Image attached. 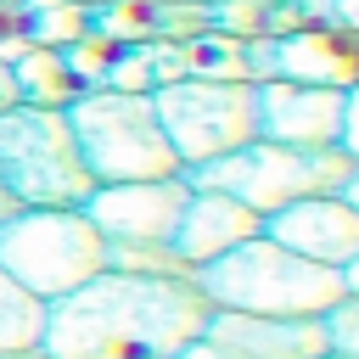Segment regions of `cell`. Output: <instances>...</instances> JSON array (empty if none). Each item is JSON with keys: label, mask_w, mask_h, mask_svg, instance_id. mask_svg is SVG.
<instances>
[{"label": "cell", "mask_w": 359, "mask_h": 359, "mask_svg": "<svg viewBox=\"0 0 359 359\" xmlns=\"http://www.w3.org/2000/svg\"><path fill=\"white\" fill-rule=\"evenodd\" d=\"M28 11V45H79L90 34L84 22V6L79 0H17Z\"/></svg>", "instance_id": "cell-18"}, {"label": "cell", "mask_w": 359, "mask_h": 359, "mask_svg": "<svg viewBox=\"0 0 359 359\" xmlns=\"http://www.w3.org/2000/svg\"><path fill=\"white\" fill-rule=\"evenodd\" d=\"M11 213H17V196H11V191H6V185H0V224H6V219H11Z\"/></svg>", "instance_id": "cell-26"}, {"label": "cell", "mask_w": 359, "mask_h": 359, "mask_svg": "<svg viewBox=\"0 0 359 359\" xmlns=\"http://www.w3.org/2000/svg\"><path fill=\"white\" fill-rule=\"evenodd\" d=\"M264 236L280 241L286 252L309 258V264H325V269H342L353 252H359V213L342 191L331 196H303V202H286L264 219Z\"/></svg>", "instance_id": "cell-9"}, {"label": "cell", "mask_w": 359, "mask_h": 359, "mask_svg": "<svg viewBox=\"0 0 359 359\" xmlns=\"http://www.w3.org/2000/svg\"><path fill=\"white\" fill-rule=\"evenodd\" d=\"M67 112V129L79 140V157L95 185L123 180H168L180 174V157L157 123L151 90H84Z\"/></svg>", "instance_id": "cell-4"}, {"label": "cell", "mask_w": 359, "mask_h": 359, "mask_svg": "<svg viewBox=\"0 0 359 359\" xmlns=\"http://www.w3.org/2000/svg\"><path fill=\"white\" fill-rule=\"evenodd\" d=\"M22 359H45V353H22Z\"/></svg>", "instance_id": "cell-30"}, {"label": "cell", "mask_w": 359, "mask_h": 359, "mask_svg": "<svg viewBox=\"0 0 359 359\" xmlns=\"http://www.w3.org/2000/svg\"><path fill=\"white\" fill-rule=\"evenodd\" d=\"M107 269L118 275H163V280H191L185 258L174 241H107Z\"/></svg>", "instance_id": "cell-19"}, {"label": "cell", "mask_w": 359, "mask_h": 359, "mask_svg": "<svg viewBox=\"0 0 359 359\" xmlns=\"http://www.w3.org/2000/svg\"><path fill=\"white\" fill-rule=\"evenodd\" d=\"M39 342H45V303L0 269V359L39 353Z\"/></svg>", "instance_id": "cell-17"}, {"label": "cell", "mask_w": 359, "mask_h": 359, "mask_svg": "<svg viewBox=\"0 0 359 359\" xmlns=\"http://www.w3.org/2000/svg\"><path fill=\"white\" fill-rule=\"evenodd\" d=\"M84 22L95 39L168 45V39L208 28V6L202 0H107V6H84Z\"/></svg>", "instance_id": "cell-14"}, {"label": "cell", "mask_w": 359, "mask_h": 359, "mask_svg": "<svg viewBox=\"0 0 359 359\" xmlns=\"http://www.w3.org/2000/svg\"><path fill=\"white\" fill-rule=\"evenodd\" d=\"M11 73H17V90H22V107H73L79 95H84V84H79V73L67 67V50H56V45H34V50H22L17 62H11Z\"/></svg>", "instance_id": "cell-16"}, {"label": "cell", "mask_w": 359, "mask_h": 359, "mask_svg": "<svg viewBox=\"0 0 359 359\" xmlns=\"http://www.w3.org/2000/svg\"><path fill=\"white\" fill-rule=\"evenodd\" d=\"M174 359H236V353H224L219 342H208V337H196V342H185Z\"/></svg>", "instance_id": "cell-22"}, {"label": "cell", "mask_w": 359, "mask_h": 359, "mask_svg": "<svg viewBox=\"0 0 359 359\" xmlns=\"http://www.w3.org/2000/svg\"><path fill=\"white\" fill-rule=\"evenodd\" d=\"M348 157H353V168H359V84H348L342 90V140H337Z\"/></svg>", "instance_id": "cell-21"}, {"label": "cell", "mask_w": 359, "mask_h": 359, "mask_svg": "<svg viewBox=\"0 0 359 359\" xmlns=\"http://www.w3.org/2000/svg\"><path fill=\"white\" fill-rule=\"evenodd\" d=\"M202 6H213V0H202Z\"/></svg>", "instance_id": "cell-32"}, {"label": "cell", "mask_w": 359, "mask_h": 359, "mask_svg": "<svg viewBox=\"0 0 359 359\" xmlns=\"http://www.w3.org/2000/svg\"><path fill=\"white\" fill-rule=\"evenodd\" d=\"M342 196H348V202H353V213H359V168L348 174V185H342Z\"/></svg>", "instance_id": "cell-27"}, {"label": "cell", "mask_w": 359, "mask_h": 359, "mask_svg": "<svg viewBox=\"0 0 359 359\" xmlns=\"http://www.w3.org/2000/svg\"><path fill=\"white\" fill-rule=\"evenodd\" d=\"M208 342H219L236 359H320L325 342V320H286V314H236V309H213L202 325Z\"/></svg>", "instance_id": "cell-11"}, {"label": "cell", "mask_w": 359, "mask_h": 359, "mask_svg": "<svg viewBox=\"0 0 359 359\" xmlns=\"http://www.w3.org/2000/svg\"><path fill=\"white\" fill-rule=\"evenodd\" d=\"M320 320H325V342H331V353H348V359H359V297H342V303H331Z\"/></svg>", "instance_id": "cell-20"}, {"label": "cell", "mask_w": 359, "mask_h": 359, "mask_svg": "<svg viewBox=\"0 0 359 359\" xmlns=\"http://www.w3.org/2000/svg\"><path fill=\"white\" fill-rule=\"evenodd\" d=\"M157 123L180 157V168H196L208 157H224L247 140H258V84H219V79H174L151 90Z\"/></svg>", "instance_id": "cell-7"}, {"label": "cell", "mask_w": 359, "mask_h": 359, "mask_svg": "<svg viewBox=\"0 0 359 359\" xmlns=\"http://www.w3.org/2000/svg\"><path fill=\"white\" fill-rule=\"evenodd\" d=\"M191 191H224L241 208H252L258 219H269L286 202L303 196H331L348 185L353 157L342 146H280V140H247L224 157H208L196 168H180Z\"/></svg>", "instance_id": "cell-3"}, {"label": "cell", "mask_w": 359, "mask_h": 359, "mask_svg": "<svg viewBox=\"0 0 359 359\" xmlns=\"http://www.w3.org/2000/svg\"><path fill=\"white\" fill-rule=\"evenodd\" d=\"M185 174L168 180H123V185H95L84 196V219L107 241H174V224L185 213Z\"/></svg>", "instance_id": "cell-8"}, {"label": "cell", "mask_w": 359, "mask_h": 359, "mask_svg": "<svg viewBox=\"0 0 359 359\" xmlns=\"http://www.w3.org/2000/svg\"><path fill=\"white\" fill-rule=\"evenodd\" d=\"M258 140L280 146H337L342 140V90L264 79L258 84Z\"/></svg>", "instance_id": "cell-10"}, {"label": "cell", "mask_w": 359, "mask_h": 359, "mask_svg": "<svg viewBox=\"0 0 359 359\" xmlns=\"http://www.w3.org/2000/svg\"><path fill=\"white\" fill-rule=\"evenodd\" d=\"M213 303L191 280L101 269L79 292L45 303V359H174L202 337Z\"/></svg>", "instance_id": "cell-1"}, {"label": "cell", "mask_w": 359, "mask_h": 359, "mask_svg": "<svg viewBox=\"0 0 359 359\" xmlns=\"http://www.w3.org/2000/svg\"><path fill=\"white\" fill-rule=\"evenodd\" d=\"M320 359H348V353H331V348H325V353H320Z\"/></svg>", "instance_id": "cell-28"}, {"label": "cell", "mask_w": 359, "mask_h": 359, "mask_svg": "<svg viewBox=\"0 0 359 359\" xmlns=\"http://www.w3.org/2000/svg\"><path fill=\"white\" fill-rule=\"evenodd\" d=\"M6 107H22V90H17L11 62H0V112H6Z\"/></svg>", "instance_id": "cell-23"}, {"label": "cell", "mask_w": 359, "mask_h": 359, "mask_svg": "<svg viewBox=\"0 0 359 359\" xmlns=\"http://www.w3.org/2000/svg\"><path fill=\"white\" fill-rule=\"evenodd\" d=\"M0 185L17 208H84L95 191L67 112L56 107H6L0 112Z\"/></svg>", "instance_id": "cell-6"}, {"label": "cell", "mask_w": 359, "mask_h": 359, "mask_svg": "<svg viewBox=\"0 0 359 359\" xmlns=\"http://www.w3.org/2000/svg\"><path fill=\"white\" fill-rule=\"evenodd\" d=\"M180 79H219V84H252V39H236L224 28H196L185 39H168Z\"/></svg>", "instance_id": "cell-15"}, {"label": "cell", "mask_w": 359, "mask_h": 359, "mask_svg": "<svg viewBox=\"0 0 359 359\" xmlns=\"http://www.w3.org/2000/svg\"><path fill=\"white\" fill-rule=\"evenodd\" d=\"M269 50H275V79L320 84V90L359 84V34L348 28H292L275 34Z\"/></svg>", "instance_id": "cell-13"}, {"label": "cell", "mask_w": 359, "mask_h": 359, "mask_svg": "<svg viewBox=\"0 0 359 359\" xmlns=\"http://www.w3.org/2000/svg\"><path fill=\"white\" fill-rule=\"evenodd\" d=\"M0 269L39 303H56L107 269V236L84 208H17L0 224Z\"/></svg>", "instance_id": "cell-5"}, {"label": "cell", "mask_w": 359, "mask_h": 359, "mask_svg": "<svg viewBox=\"0 0 359 359\" xmlns=\"http://www.w3.org/2000/svg\"><path fill=\"white\" fill-rule=\"evenodd\" d=\"M0 6H17V0H0Z\"/></svg>", "instance_id": "cell-31"}, {"label": "cell", "mask_w": 359, "mask_h": 359, "mask_svg": "<svg viewBox=\"0 0 359 359\" xmlns=\"http://www.w3.org/2000/svg\"><path fill=\"white\" fill-rule=\"evenodd\" d=\"M342 297H359V252L342 264Z\"/></svg>", "instance_id": "cell-25"}, {"label": "cell", "mask_w": 359, "mask_h": 359, "mask_svg": "<svg viewBox=\"0 0 359 359\" xmlns=\"http://www.w3.org/2000/svg\"><path fill=\"white\" fill-rule=\"evenodd\" d=\"M191 286L213 303V309H236V314H286V320H309L325 314L331 303H342V269L309 264L297 252H286L280 241H269L264 230L241 247H230L224 258L191 269Z\"/></svg>", "instance_id": "cell-2"}, {"label": "cell", "mask_w": 359, "mask_h": 359, "mask_svg": "<svg viewBox=\"0 0 359 359\" xmlns=\"http://www.w3.org/2000/svg\"><path fill=\"white\" fill-rule=\"evenodd\" d=\"M331 22L348 28V34H359V0H331Z\"/></svg>", "instance_id": "cell-24"}, {"label": "cell", "mask_w": 359, "mask_h": 359, "mask_svg": "<svg viewBox=\"0 0 359 359\" xmlns=\"http://www.w3.org/2000/svg\"><path fill=\"white\" fill-rule=\"evenodd\" d=\"M258 230H264V219L252 208H241L236 196H224V191H191L180 224H174V252L185 258V269H202V264L224 258L230 247L252 241Z\"/></svg>", "instance_id": "cell-12"}, {"label": "cell", "mask_w": 359, "mask_h": 359, "mask_svg": "<svg viewBox=\"0 0 359 359\" xmlns=\"http://www.w3.org/2000/svg\"><path fill=\"white\" fill-rule=\"evenodd\" d=\"M79 6H107V0H79Z\"/></svg>", "instance_id": "cell-29"}]
</instances>
